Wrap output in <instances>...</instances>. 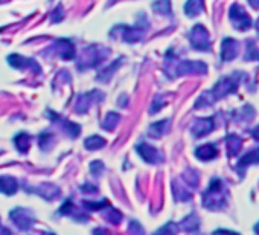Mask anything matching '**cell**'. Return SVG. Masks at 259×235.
I'll use <instances>...</instances> for the list:
<instances>
[{"instance_id": "obj_26", "label": "cell", "mask_w": 259, "mask_h": 235, "mask_svg": "<svg viewBox=\"0 0 259 235\" xmlns=\"http://www.w3.org/2000/svg\"><path fill=\"white\" fill-rule=\"evenodd\" d=\"M119 121H121V115L116 113V112H110V113L106 116V119L102 121V128L107 130V131H112V130L119 124Z\"/></svg>"}, {"instance_id": "obj_12", "label": "cell", "mask_w": 259, "mask_h": 235, "mask_svg": "<svg viewBox=\"0 0 259 235\" xmlns=\"http://www.w3.org/2000/svg\"><path fill=\"white\" fill-rule=\"evenodd\" d=\"M116 29L121 31V38L127 43L139 41L143 37V29L137 26H118Z\"/></svg>"}, {"instance_id": "obj_22", "label": "cell", "mask_w": 259, "mask_h": 235, "mask_svg": "<svg viewBox=\"0 0 259 235\" xmlns=\"http://www.w3.org/2000/svg\"><path fill=\"white\" fill-rule=\"evenodd\" d=\"M203 11V0H188L185 5V13L189 17H195Z\"/></svg>"}, {"instance_id": "obj_5", "label": "cell", "mask_w": 259, "mask_h": 235, "mask_svg": "<svg viewBox=\"0 0 259 235\" xmlns=\"http://www.w3.org/2000/svg\"><path fill=\"white\" fill-rule=\"evenodd\" d=\"M189 41H191V46L197 51H209V48H211L209 34L204 29V26H201V25H197L192 28V31L189 34Z\"/></svg>"}, {"instance_id": "obj_37", "label": "cell", "mask_w": 259, "mask_h": 235, "mask_svg": "<svg viewBox=\"0 0 259 235\" xmlns=\"http://www.w3.org/2000/svg\"><path fill=\"white\" fill-rule=\"evenodd\" d=\"M256 28H257V31H259V20H257V25H256Z\"/></svg>"}, {"instance_id": "obj_14", "label": "cell", "mask_w": 259, "mask_h": 235, "mask_svg": "<svg viewBox=\"0 0 259 235\" xmlns=\"http://www.w3.org/2000/svg\"><path fill=\"white\" fill-rule=\"evenodd\" d=\"M35 194H38L40 197L46 199V200H55L58 196H60V188L55 186V185H50V183H43V185H38L37 188H32L29 190Z\"/></svg>"}, {"instance_id": "obj_18", "label": "cell", "mask_w": 259, "mask_h": 235, "mask_svg": "<svg viewBox=\"0 0 259 235\" xmlns=\"http://www.w3.org/2000/svg\"><path fill=\"white\" fill-rule=\"evenodd\" d=\"M195 156L200 161H211L217 156V147L214 144H206L195 150Z\"/></svg>"}, {"instance_id": "obj_33", "label": "cell", "mask_w": 259, "mask_h": 235, "mask_svg": "<svg viewBox=\"0 0 259 235\" xmlns=\"http://www.w3.org/2000/svg\"><path fill=\"white\" fill-rule=\"evenodd\" d=\"M60 14H63V8H61V7H58V8L55 10V13H54V14H52V17H50V22H52V23L60 22V20L63 19V16H60Z\"/></svg>"}, {"instance_id": "obj_31", "label": "cell", "mask_w": 259, "mask_h": 235, "mask_svg": "<svg viewBox=\"0 0 259 235\" xmlns=\"http://www.w3.org/2000/svg\"><path fill=\"white\" fill-rule=\"evenodd\" d=\"M102 171H104V164H102V162L93 161V162L90 164V173H92L93 176H101Z\"/></svg>"}, {"instance_id": "obj_10", "label": "cell", "mask_w": 259, "mask_h": 235, "mask_svg": "<svg viewBox=\"0 0 259 235\" xmlns=\"http://www.w3.org/2000/svg\"><path fill=\"white\" fill-rule=\"evenodd\" d=\"M214 128H215L214 118H203V119H197L194 122V125L191 127V133L194 134V137L198 139V137L209 134Z\"/></svg>"}, {"instance_id": "obj_7", "label": "cell", "mask_w": 259, "mask_h": 235, "mask_svg": "<svg viewBox=\"0 0 259 235\" xmlns=\"http://www.w3.org/2000/svg\"><path fill=\"white\" fill-rule=\"evenodd\" d=\"M229 16H230V20H232V23L235 25L236 29L245 31V29H248L251 26V19L247 16V13L239 5H233L230 8Z\"/></svg>"}, {"instance_id": "obj_32", "label": "cell", "mask_w": 259, "mask_h": 235, "mask_svg": "<svg viewBox=\"0 0 259 235\" xmlns=\"http://www.w3.org/2000/svg\"><path fill=\"white\" fill-rule=\"evenodd\" d=\"M81 191H82V193H87V194H95V193H98V188H96L95 185L85 183V185L81 186Z\"/></svg>"}, {"instance_id": "obj_2", "label": "cell", "mask_w": 259, "mask_h": 235, "mask_svg": "<svg viewBox=\"0 0 259 235\" xmlns=\"http://www.w3.org/2000/svg\"><path fill=\"white\" fill-rule=\"evenodd\" d=\"M109 52H110L109 48L101 44H90L87 48H84L78 57V69L84 70L101 64L109 57Z\"/></svg>"}, {"instance_id": "obj_35", "label": "cell", "mask_w": 259, "mask_h": 235, "mask_svg": "<svg viewBox=\"0 0 259 235\" xmlns=\"http://www.w3.org/2000/svg\"><path fill=\"white\" fill-rule=\"evenodd\" d=\"M250 5H253L254 8H259V0H248Z\"/></svg>"}, {"instance_id": "obj_16", "label": "cell", "mask_w": 259, "mask_h": 235, "mask_svg": "<svg viewBox=\"0 0 259 235\" xmlns=\"http://www.w3.org/2000/svg\"><path fill=\"white\" fill-rule=\"evenodd\" d=\"M19 190V182L11 176H0V193L13 196Z\"/></svg>"}, {"instance_id": "obj_23", "label": "cell", "mask_w": 259, "mask_h": 235, "mask_svg": "<svg viewBox=\"0 0 259 235\" xmlns=\"http://www.w3.org/2000/svg\"><path fill=\"white\" fill-rule=\"evenodd\" d=\"M84 147L87 148V150H90V151L99 150V148L106 147V139L101 137V136L93 134V136H90V137H87V139L84 140Z\"/></svg>"}, {"instance_id": "obj_13", "label": "cell", "mask_w": 259, "mask_h": 235, "mask_svg": "<svg viewBox=\"0 0 259 235\" xmlns=\"http://www.w3.org/2000/svg\"><path fill=\"white\" fill-rule=\"evenodd\" d=\"M238 51H239V43L235 41L233 38H226L221 46V58L224 61H230L238 55Z\"/></svg>"}, {"instance_id": "obj_29", "label": "cell", "mask_w": 259, "mask_h": 235, "mask_svg": "<svg viewBox=\"0 0 259 235\" xmlns=\"http://www.w3.org/2000/svg\"><path fill=\"white\" fill-rule=\"evenodd\" d=\"M182 223H183L182 224L183 229H186V230H197V227H198V217L195 214H191Z\"/></svg>"}, {"instance_id": "obj_8", "label": "cell", "mask_w": 259, "mask_h": 235, "mask_svg": "<svg viewBox=\"0 0 259 235\" xmlns=\"http://www.w3.org/2000/svg\"><path fill=\"white\" fill-rule=\"evenodd\" d=\"M50 51H52V54H55V55H58L60 58H63V60H72V58H75V44L70 41V40H67V38H64V40H58L52 48H50Z\"/></svg>"}, {"instance_id": "obj_3", "label": "cell", "mask_w": 259, "mask_h": 235, "mask_svg": "<svg viewBox=\"0 0 259 235\" xmlns=\"http://www.w3.org/2000/svg\"><path fill=\"white\" fill-rule=\"evenodd\" d=\"M226 199L227 193L223 182L218 177L212 179L209 188L203 194V206L208 209H220L226 205Z\"/></svg>"}, {"instance_id": "obj_36", "label": "cell", "mask_w": 259, "mask_h": 235, "mask_svg": "<svg viewBox=\"0 0 259 235\" xmlns=\"http://www.w3.org/2000/svg\"><path fill=\"white\" fill-rule=\"evenodd\" d=\"M254 232H259V223H257V224L254 226Z\"/></svg>"}, {"instance_id": "obj_11", "label": "cell", "mask_w": 259, "mask_h": 235, "mask_svg": "<svg viewBox=\"0 0 259 235\" xmlns=\"http://www.w3.org/2000/svg\"><path fill=\"white\" fill-rule=\"evenodd\" d=\"M8 61L16 69H31L34 72H40V66L32 58H26V57L19 55V54H14V55H10L8 57Z\"/></svg>"}, {"instance_id": "obj_6", "label": "cell", "mask_w": 259, "mask_h": 235, "mask_svg": "<svg viewBox=\"0 0 259 235\" xmlns=\"http://www.w3.org/2000/svg\"><path fill=\"white\" fill-rule=\"evenodd\" d=\"M11 220L14 221V224L20 229V230H28L32 224H34V217L28 209L23 208H16L11 211L10 214Z\"/></svg>"}, {"instance_id": "obj_30", "label": "cell", "mask_w": 259, "mask_h": 235, "mask_svg": "<svg viewBox=\"0 0 259 235\" xmlns=\"http://www.w3.org/2000/svg\"><path fill=\"white\" fill-rule=\"evenodd\" d=\"M54 136L50 133H41L40 137H38V144L41 147V150H49L52 145H54Z\"/></svg>"}, {"instance_id": "obj_21", "label": "cell", "mask_w": 259, "mask_h": 235, "mask_svg": "<svg viewBox=\"0 0 259 235\" xmlns=\"http://www.w3.org/2000/svg\"><path fill=\"white\" fill-rule=\"evenodd\" d=\"M172 191H174L176 200H179V202H185V200L191 199V191L186 186L180 185V182H177V180L172 183Z\"/></svg>"}, {"instance_id": "obj_20", "label": "cell", "mask_w": 259, "mask_h": 235, "mask_svg": "<svg viewBox=\"0 0 259 235\" xmlns=\"http://www.w3.org/2000/svg\"><path fill=\"white\" fill-rule=\"evenodd\" d=\"M122 61H124L122 58H118L116 61L112 63V66H109V67H106V69H101L99 73H98V80H101V81H109V80H110V76L119 69V66H121Z\"/></svg>"}, {"instance_id": "obj_1", "label": "cell", "mask_w": 259, "mask_h": 235, "mask_svg": "<svg viewBox=\"0 0 259 235\" xmlns=\"http://www.w3.org/2000/svg\"><path fill=\"white\" fill-rule=\"evenodd\" d=\"M165 72L169 75V78L191 75V73H204L206 64L201 61H183L169 52L165 61Z\"/></svg>"}, {"instance_id": "obj_17", "label": "cell", "mask_w": 259, "mask_h": 235, "mask_svg": "<svg viewBox=\"0 0 259 235\" xmlns=\"http://www.w3.org/2000/svg\"><path fill=\"white\" fill-rule=\"evenodd\" d=\"M259 162V148H254V150H250L248 153H245L242 158L239 159V164H238V171L239 173H244V170L250 165V164H257Z\"/></svg>"}, {"instance_id": "obj_19", "label": "cell", "mask_w": 259, "mask_h": 235, "mask_svg": "<svg viewBox=\"0 0 259 235\" xmlns=\"http://www.w3.org/2000/svg\"><path fill=\"white\" fill-rule=\"evenodd\" d=\"M168 124L169 119H163L160 122H154L149 128H148V136H151L152 139H159L160 136H163V133L168 130Z\"/></svg>"}, {"instance_id": "obj_28", "label": "cell", "mask_w": 259, "mask_h": 235, "mask_svg": "<svg viewBox=\"0 0 259 235\" xmlns=\"http://www.w3.org/2000/svg\"><path fill=\"white\" fill-rule=\"evenodd\" d=\"M226 144H227L229 154H230V156H233V154H236V153H238V150H239V147H241V139H239L238 136H235V134H230V136L227 137Z\"/></svg>"}, {"instance_id": "obj_24", "label": "cell", "mask_w": 259, "mask_h": 235, "mask_svg": "<svg viewBox=\"0 0 259 235\" xmlns=\"http://www.w3.org/2000/svg\"><path fill=\"white\" fill-rule=\"evenodd\" d=\"M14 144H16V147H17V150L20 153H26L29 150V147H31V137L26 133H19L14 137Z\"/></svg>"}, {"instance_id": "obj_38", "label": "cell", "mask_w": 259, "mask_h": 235, "mask_svg": "<svg viewBox=\"0 0 259 235\" xmlns=\"http://www.w3.org/2000/svg\"><path fill=\"white\" fill-rule=\"evenodd\" d=\"M0 230H4V227H0Z\"/></svg>"}, {"instance_id": "obj_25", "label": "cell", "mask_w": 259, "mask_h": 235, "mask_svg": "<svg viewBox=\"0 0 259 235\" xmlns=\"http://www.w3.org/2000/svg\"><path fill=\"white\" fill-rule=\"evenodd\" d=\"M101 211L104 212V217H106L110 223H115V224H119V223H121L122 214H121L119 211H116L115 208H112L110 205H106Z\"/></svg>"}, {"instance_id": "obj_27", "label": "cell", "mask_w": 259, "mask_h": 235, "mask_svg": "<svg viewBox=\"0 0 259 235\" xmlns=\"http://www.w3.org/2000/svg\"><path fill=\"white\" fill-rule=\"evenodd\" d=\"M152 10H154V13H157L160 16H171L169 0H156V2L152 4Z\"/></svg>"}, {"instance_id": "obj_15", "label": "cell", "mask_w": 259, "mask_h": 235, "mask_svg": "<svg viewBox=\"0 0 259 235\" xmlns=\"http://www.w3.org/2000/svg\"><path fill=\"white\" fill-rule=\"evenodd\" d=\"M54 121H57V122H60L61 124V128L70 136V137H78L79 136V133H81V128H79V125L78 124H73V122H70V121H67V119H63L61 116H58V115H55L54 112H50V115H49Z\"/></svg>"}, {"instance_id": "obj_9", "label": "cell", "mask_w": 259, "mask_h": 235, "mask_svg": "<svg viewBox=\"0 0 259 235\" xmlns=\"http://www.w3.org/2000/svg\"><path fill=\"white\" fill-rule=\"evenodd\" d=\"M137 153H139V156L140 158L145 161V162H148V164H157V162H160L162 159H163V156L152 147V145H149V144H146V142H140L139 145H137Z\"/></svg>"}, {"instance_id": "obj_4", "label": "cell", "mask_w": 259, "mask_h": 235, "mask_svg": "<svg viewBox=\"0 0 259 235\" xmlns=\"http://www.w3.org/2000/svg\"><path fill=\"white\" fill-rule=\"evenodd\" d=\"M101 100H104V93L99 90H90L87 93H82L78 97V101L75 104V110H76V113L84 115L93 104L99 103Z\"/></svg>"}, {"instance_id": "obj_34", "label": "cell", "mask_w": 259, "mask_h": 235, "mask_svg": "<svg viewBox=\"0 0 259 235\" xmlns=\"http://www.w3.org/2000/svg\"><path fill=\"white\" fill-rule=\"evenodd\" d=\"M251 134H253V136H254V137H256V139L259 140V125H257V127H256V128H254V130L251 131Z\"/></svg>"}]
</instances>
